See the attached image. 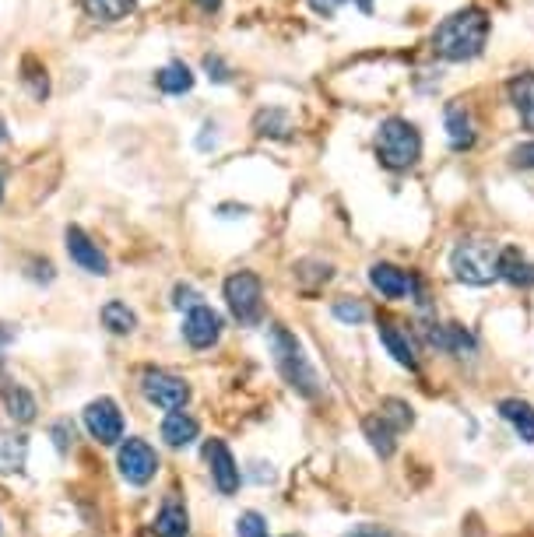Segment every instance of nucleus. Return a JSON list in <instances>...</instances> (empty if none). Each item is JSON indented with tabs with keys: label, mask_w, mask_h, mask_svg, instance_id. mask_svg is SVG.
Here are the masks:
<instances>
[{
	"label": "nucleus",
	"mask_w": 534,
	"mask_h": 537,
	"mask_svg": "<svg viewBox=\"0 0 534 537\" xmlns=\"http://www.w3.org/2000/svg\"><path fill=\"white\" fill-rule=\"evenodd\" d=\"M369 285L376 288L380 295L387 299H405V295H415L419 292V278L394 264H373L369 267Z\"/></svg>",
	"instance_id": "nucleus-12"
},
{
	"label": "nucleus",
	"mask_w": 534,
	"mask_h": 537,
	"mask_svg": "<svg viewBox=\"0 0 534 537\" xmlns=\"http://www.w3.org/2000/svg\"><path fill=\"white\" fill-rule=\"evenodd\" d=\"M50 436H53V443H57V450L67 453V450H71V443H74V425L67 422V418H60V422H53Z\"/></svg>",
	"instance_id": "nucleus-31"
},
{
	"label": "nucleus",
	"mask_w": 534,
	"mask_h": 537,
	"mask_svg": "<svg viewBox=\"0 0 534 537\" xmlns=\"http://www.w3.org/2000/svg\"><path fill=\"white\" fill-rule=\"evenodd\" d=\"M116 467H120L127 485H148L159 474V453L145 439H127V443H120V453H116Z\"/></svg>",
	"instance_id": "nucleus-7"
},
{
	"label": "nucleus",
	"mask_w": 534,
	"mask_h": 537,
	"mask_svg": "<svg viewBox=\"0 0 534 537\" xmlns=\"http://www.w3.org/2000/svg\"><path fill=\"white\" fill-rule=\"evenodd\" d=\"M499 278L513 288H534V260H527L517 246H506L499 250Z\"/></svg>",
	"instance_id": "nucleus-15"
},
{
	"label": "nucleus",
	"mask_w": 534,
	"mask_h": 537,
	"mask_svg": "<svg viewBox=\"0 0 534 537\" xmlns=\"http://www.w3.org/2000/svg\"><path fill=\"white\" fill-rule=\"evenodd\" d=\"M267 341H271V355H275V366L285 376V383L303 397H320V376L310 366V358L303 355L299 337L289 334L285 327H271Z\"/></svg>",
	"instance_id": "nucleus-2"
},
{
	"label": "nucleus",
	"mask_w": 534,
	"mask_h": 537,
	"mask_svg": "<svg viewBox=\"0 0 534 537\" xmlns=\"http://www.w3.org/2000/svg\"><path fill=\"white\" fill-rule=\"evenodd\" d=\"M173 306H176V309L187 306V313H190V309L201 306V295H197L190 285H176V292H173Z\"/></svg>",
	"instance_id": "nucleus-32"
},
{
	"label": "nucleus",
	"mask_w": 534,
	"mask_h": 537,
	"mask_svg": "<svg viewBox=\"0 0 534 537\" xmlns=\"http://www.w3.org/2000/svg\"><path fill=\"white\" fill-rule=\"evenodd\" d=\"M155 537H190V516H187V506H183L176 495H169L162 502V509L155 513V523H152Z\"/></svg>",
	"instance_id": "nucleus-13"
},
{
	"label": "nucleus",
	"mask_w": 534,
	"mask_h": 537,
	"mask_svg": "<svg viewBox=\"0 0 534 537\" xmlns=\"http://www.w3.org/2000/svg\"><path fill=\"white\" fill-rule=\"evenodd\" d=\"M499 418H503L524 443H534V408L527 401H517V397L499 401Z\"/></svg>",
	"instance_id": "nucleus-19"
},
{
	"label": "nucleus",
	"mask_w": 534,
	"mask_h": 537,
	"mask_svg": "<svg viewBox=\"0 0 534 537\" xmlns=\"http://www.w3.org/2000/svg\"><path fill=\"white\" fill-rule=\"evenodd\" d=\"M8 137V123H4V116H0V141Z\"/></svg>",
	"instance_id": "nucleus-37"
},
{
	"label": "nucleus",
	"mask_w": 534,
	"mask_h": 537,
	"mask_svg": "<svg viewBox=\"0 0 534 537\" xmlns=\"http://www.w3.org/2000/svg\"><path fill=\"white\" fill-rule=\"evenodd\" d=\"M450 271L461 285L485 288L499 278V253L489 243H478V239L457 243L454 253H450Z\"/></svg>",
	"instance_id": "nucleus-4"
},
{
	"label": "nucleus",
	"mask_w": 534,
	"mask_h": 537,
	"mask_svg": "<svg viewBox=\"0 0 534 537\" xmlns=\"http://www.w3.org/2000/svg\"><path fill=\"white\" fill-rule=\"evenodd\" d=\"M204 464H208L211 481H215L218 492L222 495L239 492V464L222 439H208V443H204Z\"/></svg>",
	"instance_id": "nucleus-9"
},
{
	"label": "nucleus",
	"mask_w": 534,
	"mask_h": 537,
	"mask_svg": "<svg viewBox=\"0 0 534 537\" xmlns=\"http://www.w3.org/2000/svg\"><path fill=\"white\" fill-rule=\"evenodd\" d=\"M29 457V439L22 432H0V474H18Z\"/></svg>",
	"instance_id": "nucleus-20"
},
{
	"label": "nucleus",
	"mask_w": 534,
	"mask_h": 537,
	"mask_svg": "<svg viewBox=\"0 0 534 537\" xmlns=\"http://www.w3.org/2000/svg\"><path fill=\"white\" fill-rule=\"evenodd\" d=\"M155 85H159L166 95H187L190 88H194V71H190L183 60H173V64H166L159 74H155Z\"/></svg>",
	"instance_id": "nucleus-21"
},
{
	"label": "nucleus",
	"mask_w": 534,
	"mask_h": 537,
	"mask_svg": "<svg viewBox=\"0 0 534 537\" xmlns=\"http://www.w3.org/2000/svg\"><path fill=\"white\" fill-rule=\"evenodd\" d=\"M8 415L15 418V422H22V425H29L32 418H36V397L29 394L25 387H11L8 390Z\"/></svg>",
	"instance_id": "nucleus-27"
},
{
	"label": "nucleus",
	"mask_w": 534,
	"mask_h": 537,
	"mask_svg": "<svg viewBox=\"0 0 534 537\" xmlns=\"http://www.w3.org/2000/svg\"><path fill=\"white\" fill-rule=\"evenodd\" d=\"M345 537H390L387 530H380V527H359V530H352V534H345Z\"/></svg>",
	"instance_id": "nucleus-35"
},
{
	"label": "nucleus",
	"mask_w": 534,
	"mask_h": 537,
	"mask_svg": "<svg viewBox=\"0 0 534 537\" xmlns=\"http://www.w3.org/2000/svg\"><path fill=\"white\" fill-rule=\"evenodd\" d=\"M0 197H4V179H0Z\"/></svg>",
	"instance_id": "nucleus-39"
},
{
	"label": "nucleus",
	"mask_w": 534,
	"mask_h": 537,
	"mask_svg": "<svg viewBox=\"0 0 534 537\" xmlns=\"http://www.w3.org/2000/svg\"><path fill=\"white\" fill-rule=\"evenodd\" d=\"M341 4H348V0H310V8L317 11V15H324V18L338 15Z\"/></svg>",
	"instance_id": "nucleus-34"
},
{
	"label": "nucleus",
	"mask_w": 534,
	"mask_h": 537,
	"mask_svg": "<svg viewBox=\"0 0 534 537\" xmlns=\"http://www.w3.org/2000/svg\"><path fill=\"white\" fill-rule=\"evenodd\" d=\"M376 155L387 169L405 172L422 158V134L405 116H387L376 130Z\"/></svg>",
	"instance_id": "nucleus-3"
},
{
	"label": "nucleus",
	"mask_w": 534,
	"mask_h": 537,
	"mask_svg": "<svg viewBox=\"0 0 534 537\" xmlns=\"http://www.w3.org/2000/svg\"><path fill=\"white\" fill-rule=\"evenodd\" d=\"M197 4H201V8L208 11V15H215V11L222 8V0H197Z\"/></svg>",
	"instance_id": "nucleus-36"
},
{
	"label": "nucleus",
	"mask_w": 534,
	"mask_h": 537,
	"mask_svg": "<svg viewBox=\"0 0 534 537\" xmlns=\"http://www.w3.org/2000/svg\"><path fill=\"white\" fill-rule=\"evenodd\" d=\"M225 306L236 316L243 327H253V323L264 320V285L253 271H236L225 278Z\"/></svg>",
	"instance_id": "nucleus-5"
},
{
	"label": "nucleus",
	"mask_w": 534,
	"mask_h": 537,
	"mask_svg": "<svg viewBox=\"0 0 534 537\" xmlns=\"http://www.w3.org/2000/svg\"><path fill=\"white\" fill-rule=\"evenodd\" d=\"M197 432H201V425H197V418L187 415V411H169L166 422H162V439H166L173 450L190 446L197 439Z\"/></svg>",
	"instance_id": "nucleus-18"
},
{
	"label": "nucleus",
	"mask_w": 534,
	"mask_h": 537,
	"mask_svg": "<svg viewBox=\"0 0 534 537\" xmlns=\"http://www.w3.org/2000/svg\"><path fill=\"white\" fill-rule=\"evenodd\" d=\"M513 165H520V169H534V141L520 144V148H513Z\"/></svg>",
	"instance_id": "nucleus-33"
},
{
	"label": "nucleus",
	"mask_w": 534,
	"mask_h": 537,
	"mask_svg": "<svg viewBox=\"0 0 534 537\" xmlns=\"http://www.w3.org/2000/svg\"><path fill=\"white\" fill-rule=\"evenodd\" d=\"M376 415L383 418V422L390 425V429L401 436L405 429H412L415 425V411H412V404H405V401H397V397H387V401H380V408H376Z\"/></svg>",
	"instance_id": "nucleus-24"
},
{
	"label": "nucleus",
	"mask_w": 534,
	"mask_h": 537,
	"mask_svg": "<svg viewBox=\"0 0 534 537\" xmlns=\"http://www.w3.org/2000/svg\"><path fill=\"white\" fill-rule=\"evenodd\" d=\"M204 71H208V78L215 81V85H225V81L232 78L229 64H225V60L218 57V53H208V57H204Z\"/></svg>",
	"instance_id": "nucleus-30"
},
{
	"label": "nucleus",
	"mask_w": 534,
	"mask_h": 537,
	"mask_svg": "<svg viewBox=\"0 0 534 537\" xmlns=\"http://www.w3.org/2000/svg\"><path fill=\"white\" fill-rule=\"evenodd\" d=\"M141 394L148 404L162 411H183V404L190 401V383L173 373H162V369H145L141 373Z\"/></svg>",
	"instance_id": "nucleus-6"
},
{
	"label": "nucleus",
	"mask_w": 534,
	"mask_h": 537,
	"mask_svg": "<svg viewBox=\"0 0 534 537\" xmlns=\"http://www.w3.org/2000/svg\"><path fill=\"white\" fill-rule=\"evenodd\" d=\"M506 95H510L513 109H517L520 123L534 130V71H520L506 81Z\"/></svg>",
	"instance_id": "nucleus-14"
},
{
	"label": "nucleus",
	"mask_w": 534,
	"mask_h": 537,
	"mask_svg": "<svg viewBox=\"0 0 534 537\" xmlns=\"http://www.w3.org/2000/svg\"><path fill=\"white\" fill-rule=\"evenodd\" d=\"M362 432H366V439H369V446H373L380 457H394V450H397V432L390 429L387 422H383L380 415H369L366 422H362Z\"/></svg>",
	"instance_id": "nucleus-22"
},
{
	"label": "nucleus",
	"mask_w": 534,
	"mask_h": 537,
	"mask_svg": "<svg viewBox=\"0 0 534 537\" xmlns=\"http://www.w3.org/2000/svg\"><path fill=\"white\" fill-rule=\"evenodd\" d=\"M380 341L383 348L390 351V358H394L397 366H405V369H419V355H415V344L412 337L405 334L401 327H394V323H380Z\"/></svg>",
	"instance_id": "nucleus-16"
},
{
	"label": "nucleus",
	"mask_w": 534,
	"mask_h": 537,
	"mask_svg": "<svg viewBox=\"0 0 534 537\" xmlns=\"http://www.w3.org/2000/svg\"><path fill=\"white\" fill-rule=\"evenodd\" d=\"M183 337H187V344L197 351L211 348V344H218V337H222V316L201 302V306L183 316Z\"/></svg>",
	"instance_id": "nucleus-11"
},
{
	"label": "nucleus",
	"mask_w": 534,
	"mask_h": 537,
	"mask_svg": "<svg viewBox=\"0 0 534 537\" xmlns=\"http://www.w3.org/2000/svg\"><path fill=\"white\" fill-rule=\"evenodd\" d=\"M236 534L239 537H271L267 534V520L257 513V509H246L243 516L236 520Z\"/></svg>",
	"instance_id": "nucleus-28"
},
{
	"label": "nucleus",
	"mask_w": 534,
	"mask_h": 537,
	"mask_svg": "<svg viewBox=\"0 0 534 537\" xmlns=\"http://www.w3.org/2000/svg\"><path fill=\"white\" fill-rule=\"evenodd\" d=\"M81 8L99 22H123L127 15H134L138 0H81Z\"/></svg>",
	"instance_id": "nucleus-23"
},
{
	"label": "nucleus",
	"mask_w": 534,
	"mask_h": 537,
	"mask_svg": "<svg viewBox=\"0 0 534 537\" xmlns=\"http://www.w3.org/2000/svg\"><path fill=\"white\" fill-rule=\"evenodd\" d=\"M85 429L95 443L113 446L123 439V411L116 408L113 397H99L85 408Z\"/></svg>",
	"instance_id": "nucleus-8"
},
{
	"label": "nucleus",
	"mask_w": 534,
	"mask_h": 537,
	"mask_svg": "<svg viewBox=\"0 0 534 537\" xmlns=\"http://www.w3.org/2000/svg\"><path fill=\"white\" fill-rule=\"evenodd\" d=\"M447 141L454 151H468L475 144V120L461 102H450L447 106Z\"/></svg>",
	"instance_id": "nucleus-17"
},
{
	"label": "nucleus",
	"mask_w": 534,
	"mask_h": 537,
	"mask_svg": "<svg viewBox=\"0 0 534 537\" xmlns=\"http://www.w3.org/2000/svg\"><path fill=\"white\" fill-rule=\"evenodd\" d=\"M334 316H338L341 323H362V320H369V309L362 306L359 299H338L334 302Z\"/></svg>",
	"instance_id": "nucleus-29"
},
{
	"label": "nucleus",
	"mask_w": 534,
	"mask_h": 537,
	"mask_svg": "<svg viewBox=\"0 0 534 537\" xmlns=\"http://www.w3.org/2000/svg\"><path fill=\"white\" fill-rule=\"evenodd\" d=\"M485 39H489V15L482 8H464L447 15L433 29V53L447 64H468L482 57Z\"/></svg>",
	"instance_id": "nucleus-1"
},
{
	"label": "nucleus",
	"mask_w": 534,
	"mask_h": 537,
	"mask_svg": "<svg viewBox=\"0 0 534 537\" xmlns=\"http://www.w3.org/2000/svg\"><path fill=\"white\" fill-rule=\"evenodd\" d=\"M11 341V334H8V330H0V344H8Z\"/></svg>",
	"instance_id": "nucleus-38"
},
{
	"label": "nucleus",
	"mask_w": 534,
	"mask_h": 537,
	"mask_svg": "<svg viewBox=\"0 0 534 537\" xmlns=\"http://www.w3.org/2000/svg\"><path fill=\"white\" fill-rule=\"evenodd\" d=\"M253 130H257L260 137H285L292 130L289 123V113L285 109H264V113H257V120H253Z\"/></svg>",
	"instance_id": "nucleus-26"
},
{
	"label": "nucleus",
	"mask_w": 534,
	"mask_h": 537,
	"mask_svg": "<svg viewBox=\"0 0 534 537\" xmlns=\"http://www.w3.org/2000/svg\"><path fill=\"white\" fill-rule=\"evenodd\" d=\"M102 323H106L113 334H130V330L138 327V316H134V309L127 306V302H106L102 306Z\"/></svg>",
	"instance_id": "nucleus-25"
},
{
	"label": "nucleus",
	"mask_w": 534,
	"mask_h": 537,
	"mask_svg": "<svg viewBox=\"0 0 534 537\" xmlns=\"http://www.w3.org/2000/svg\"><path fill=\"white\" fill-rule=\"evenodd\" d=\"M64 246H67V253H71V260L81 267V271L99 274V278H106V274H109V260H106V253L99 250V243H92V236H88L85 229L71 225V229L64 232Z\"/></svg>",
	"instance_id": "nucleus-10"
}]
</instances>
